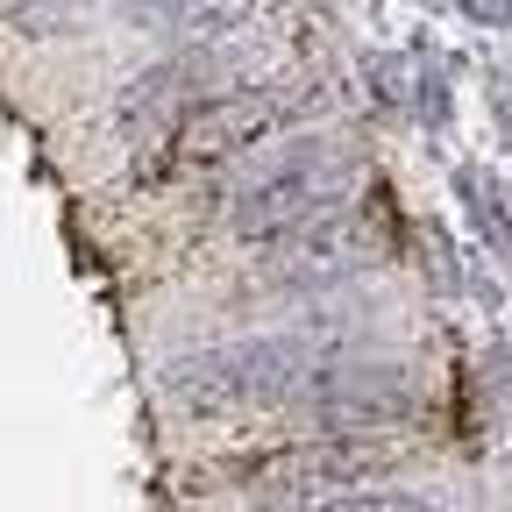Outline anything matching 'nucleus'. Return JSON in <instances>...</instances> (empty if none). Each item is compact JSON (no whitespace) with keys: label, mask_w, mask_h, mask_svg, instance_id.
Here are the masks:
<instances>
[{"label":"nucleus","mask_w":512,"mask_h":512,"mask_svg":"<svg viewBox=\"0 0 512 512\" xmlns=\"http://www.w3.org/2000/svg\"><path fill=\"white\" fill-rule=\"evenodd\" d=\"M342 356V335H256L235 349H207L192 363H171V399L185 413H271V406H299L306 384Z\"/></svg>","instance_id":"obj_1"},{"label":"nucleus","mask_w":512,"mask_h":512,"mask_svg":"<svg viewBox=\"0 0 512 512\" xmlns=\"http://www.w3.org/2000/svg\"><path fill=\"white\" fill-rule=\"evenodd\" d=\"M349 185H356V157H342V150H292L264 178H249L235 192L228 228L242 242H292L313 221L342 214L349 207Z\"/></svg>","instance_id":"obj_2"},{"label":"nucleus","mask_w":512,"mask_h":512,"mask_svg":"<svg viewBox=\"0 0 512 512\" xmlns=\"http://www.w3.org/2000/svg\"><path fill=\"white\" fill-rule=\"evenodd\" d=\"M384 463H392V441L377 434H306L278 456L249 463V484L256 498L271 505H335V498H356V484H370Z\"/></svg>","instance_id":"obj_3"},{"label":"nucleus","mask_w":512,"mask_h":512,"mask_svg":"<svg viewBox=\"0 0 512 512\" xmlns=\"http://www.w3.org/2000/svg\"><path fill=\"white\" fill-rule=\"evenodd\" d=\"M306 107H313L306 86H264V93L207 100V107H192V121L171 128V164H221V157H242V150H256L264 136L292 128Z\"/></svg>","instance_id":"obj_4"},{"label":"nucleus","mask_w":512,"mask_h":512,"mask_svg":"<svg viewBox=\"0 0 512 512\" xmlns=\"http://www.w3.org/2000/svg\"><path fill=\"white\" fill-rule=\"evenodd\" d=\"M384 249V207H342L328 221H313L306 235L278 242V264H271V292H328L342 278H356L370 256Z\"/></svg>","instance_id":"obj_5"},{"label":"nucleus","mask_w":512,"mask_h":512,"mask_svg":"<svg viewBox=\"0 0 512 512\" xmlns=\"http://www.w3.org/2000/svg\"><path fill=\"white\" fill-rule=\"evenodd\" d=\"M299 406L320 420V434H377V427H399L413 413V384H406L399 363H349V356H335L306 384Z\"/></svg>","instance_id":"obj_6"},{"label":"nucleus","mask_w":512,"mask_h":512,"mask_svg":"<svg viewBox=\"0 0 512 512\" xmlns=\"http://www.w3.org/2000/svg\"><path fill=\"white\" fill-rule=\"evenodd\" d=\"M192 72H185V64H157V72H143L136 86H121V100H114V121L128 128V136H150V128H164V121H192Z\"/></svg>","instance_id":"obj_7"},{"label":"nucleus","mask_w":512,"mask_h":512,"mask_svg":"<svg viewBox=\"0 0 512 512\" xmlns=\"http://www.w3.org/2000/svg\"><path fill=\"white\" fill-rule=\"evenodd\" d=\"M249 15H256V0H192V8L178 15V36L185 43H228Z\"/></svg>","instance_id":"obj_8"},{"label":"nucleus","mask_w":512,"mask_h":512,"mask_svg":"<svg viewBox=\"0 0 512 512\" xmlns=\"http://www.w3.org/2000/svg\"><path fill=\"white\" fill-rule=\"evenodd\" d=\"M456 185H463V200H470V214H477L484 242H491V249L505 256V249H512V214H505V192H498V185H491L484 171H463Z\"/></svg>","instance_id":"obj_9"},{"label":"nucleus","mask_w":512,"mask_h":512,"mask_svg":"<svg viewBox=\"0 0 512 512\" xmlns=\"http://www.w3.org/2000/svg\"><path fill=\"white\" fill-rule=\"evenodd\" d=\"M320 512H441V505L420 498V491H356V498H335Z\"/></svg>","instance_id":"obj_10"},{"label":"nucleus","mask_w":512,"mask_h":512,"mask_svg":"<svg viewBox=\"0 0 512 512\" xmlns=\"http://www.w3.org/2000/svg\"><path fill=\"white\" fill-rule=\"evenodd\" d=\"M114 8H121L128 22H178L192 0H114Z\"/></svg>","instance_id":"obj_11"},{"label":"nucleus","mask_w":512,"mask_h":512,"mask_svg":"<svg viewBox=\"0 0 512 512\" xmlns=\"http://www.w3.org/2000/svg\"><path fill=\"white\" fill-rule=\"evenodd\" d=\"M463 15L484 22V29H505L512 22V0H463Z\"/></svg>","instance_id":"obj_12"}]
</instances>
